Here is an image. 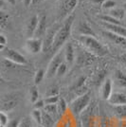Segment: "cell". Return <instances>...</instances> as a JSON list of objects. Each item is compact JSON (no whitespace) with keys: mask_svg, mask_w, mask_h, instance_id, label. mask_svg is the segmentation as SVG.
<instances>
[{"mask_svg":"<svg viewBox=\"0 0 126 127\" xmlns=\"http://www.w3.org/2000/svg\"><path fill=\"white\" fill-rule=\"evenodd\" d=\"M38 21H39L38 15H32L28 19L26 27H25V34L28 38H32L34 36L37 25H38Z\"/></svg>","mask_w":126,"mask_h":127,"instance_id":"30bf717a","label":"cell"},{"mask_svg":"<svg viewBox=\"0 0 126 127\" xmlns=\"http://www.w3.org/2000/svg\"><path fill=\"white\" fill-rule=\"evenodd\" d=\"M108 103L113 106L123 105L126 104V94L122 92H115L112 93L110 98L108 99Z\"/></svg>","mask_w":126,"mask_h":127,"instance_id":"5bb4252c","label":"cell"},{"mask_svg":"<svg viewBox=\"0 0 126 127\" xmlns=\"http://www.w3.org/2000/svg\"><path fill=\"white\" fill-rule=\"evenodd\" d=\"M59 28H60L59 24L56 23V24H54L50 29L47 30L46 34H45V36H44V41H43V51L45 53L50 52V51H51L53 41H54L56 32H58Z\"/></svg>","mask_w":126,"mask_h":127,"instance_id":"5b68a950","label":"cell"},{"mask_svg":"<svg viewBox=\"0 0 126 127\" xmlns=\"http://www.w3.org/2000/svg\"><path fill=\"white\" fill-rule=\"evenodd\" d=\"M37 127H44V126H43L42 124H39V125H37Z\"/></svg>","mask_w":126,"mask_h":127,"instance_id":"f907efd6","label":"cell"},{"mask_svg":"<svg viewBox=\"0 0 126 127\" xmlns=\"http://www.w3.org/2000/svg\"><path fill=\"white\" fill-rule=\"evenodd\" d=\"M78 4V0H62L59 8V18L65 19L69 16Z\"/></svg>","mask_w":126,"mask_h":127,"instance_id":"52a82bcc","label":"cell"},{"mask_svg":"<svg viewBox=\"0 0 126 127\" xmlns=\"http://www.w3.org/2000/svg\"><path fill=\"white\" fill-rule=\"evenodd\" d=\"M85 80H86V77L85 76H82L75 81L73 86H72V90H75L77 92H79L81 89L84 88V83H85Z\"/></svg>","mask_w":126,"mask_h":127,"instance_id":"d4e9b609","label":"cell"},{"mask_svg":"<svg viewBox=\"0 0 126 127\" xmlns=\"http://www.w3.org/2000/svg\"><path fill=\"white\" fill-rule=\"evenodd\" d=\"M102 7L104 9H109V10H112L116 7V2L113 1V0H105L104 2L102 3Z\"/></svg>","mask_w":126,"mask_h":127,"instance_id":"8d00e7d4","label":"cell"},{"mask_svg":"<svg viewBox=\"0 0 126 127\" xmlns=\"http://www.w3.org/2000/svg\"><path fill=\"white\" fill-rule=\"evenodd\" d=\"M112 90H113V83H112L111 79H105L100 90L101 99L104 101H108V99L110 98V96L113 93Z\"/></svg>","mask_w":126,"mask_h":127,"instance_id":"7c38bea8","label":"cell"},{"mask_svg":"<svg viewBox=\"0 0 126 127\" xmlns=\"http://www.w3.org/2000/svg\"><path fill=\"white\" fill-rule=\"evenodd\" d=\"M78 32L81 34V36H95V32L91 29V27L86 23V22H82L80 23L78 27Z\"/></svg>","mask_w":126,"mask_h":127,"instance_id":"ac0fdd59","label":"cell"},{"mask_svg":"<svg viewBox=\"0 0 126 127\" xmlns=\"http://www.w3.org/2000/svg\"><path fill=\"white\" fill-rule=\"evenodd\" d=\"M2 32V30H1V29H0V32Z\"/></svg>","mask_w":126,"mask_h":127,"instance_id":"816d5d0a","label":"cell"},{"mask_svg":"<svg viewBox=\"0 0 126 127\" xmlns=\"http://www.w3.org/2000/svg\"><path fill=\"white\" fill-rule=\"evenodd\" d=\"M75 15L74 13H71L69 16H67L64 21L63 22V24L60 26L58 32H56V35L54 38L52 45V52H58L60 50V48L63 47L65 43L67 42L70 33H71V30H72V25H73V21Z\"/></svg>","mask_w":126,"mask_h":127,"instance_id":"6da1fadb","label":"cell"},{"mask_svg":"<svg viewBox=\"0 0 126 127\" xmlns=\"http://www.w3.org/2000/svg\"><path fill=\"white\" fill-rule=\"evenodd\" d=\"M124 1H125V2H126V0H124Z\"/></svg>","mask_w":126,"mask_h":127,"instance_id":"db71d44e","label":"cell"},{"mask_svg":"<svg viewBox=\"0 0 126 127\" xmlns=\"http://www.w3.org/2000/svg\"><path fill=\"white\" fill-rule=\"evenodd\" d=\"M10 25V15L8 12L0 10V29L5 30Z\"/></svg>","mask_w":126,"mask_h":127,"instance_id":"44dd1931","label":"cell"},{"mask_svg":"<svg viewBox=\"0 0 126 127\" xmlns=\"http://www.w3.org/2000/svg\"><path fill=\"white\" fill-rule=\"evenodd\" d=\"M4 48H5V46L0 45V51H3V50H4Z\"/></svg>","mask_w":126,"mask_h":127,"instance_id":"681fc988","label":"cell"},{"mask_svg":"<svg viewBox=\"0 0 126 127\" xmlns=\"http://www.w3.org/2000/svg\"><path fill=\"white\" fill-rule=\"evenodd\" d=\"M8 122H9V119H8L7 114L4 113V112L0 111V125L1 126H5Z\"/></svg>","mask_w":126,"mask_h":127,"instance_id":"74e56055","label":"cell"},{"mask_svg":"<svg viewBox=\"0 0 126 127\" xmlns=\"http://www.w3.org/2000/svg\"><path fill=\"white\" fill-rule=\"evenodd\" d=\"M32 119L37 123V125L42 123V111L38 109H33L32 111Z\"/></svg>","mask_w":126,"mask_h":127,"instance_id":"f1b7e54d","label":"cell"},{"mask_svg":"<svg viewBox=\"0 0 126 127\" xmlns=\"http://www.w3.org/2000/svg\"><path fill=\"white\" fill-rule=\"evenodd\" d=\"M38 100H39V91L37 89L36 85H33L30 89V101L32 103H34Z\"/></svg>","mask_w":126,"mask_h":127,"instance_id":"4316f807","label":"cell"},{"mask_svg":"<svg viewBox=\"0 0 126 127\" xmlns=\"http://www.w3.org/2000/svg\"><path fill=\"white\" fill-rule=\"evenodd\" d=\"M60 99L59 95L57 96H50V97H46L44 99V102H45V105L46 104H56Z\"/></svg>","mask_w":126,"mask_h":127,"instance_id":"d6a6232c","label":"cell"},{"mask_svg":"<svg viewBox=\"0 0 126 127\" xmlns=\"http://www.w3.org/2000/svg\"><path fill=\"white\" fill-rule=\"evenodd\" d=\"M57 104V109H58V113L60 115H63L65 114V112L67 110V104H66V101L63 98H61L59 99L58 102L56 103Z\"/></svg>","mask_w":126,"mask_h":127,"instance_id":"484cf974","label":"cell"},{"mask_svg":"<svg viewBox=\"0 0 126 127\" xmlns=\"http://www.w3.org/2000/svg\"><path fill=\"white\" fill-rule=\"evenodd\" d=\"M92 107H87L82 114H83V124L84 127H93L95 122V116L93 114Z\"/></svg>","mask_w":126,"mask_h":127,"instance_id":"9a60e30c","label":"cell"},{"mask_svg":"<svg viewBox=\"0 0 126 127\" xmlns=\"http://www.w3.org/2000/svg\"><path fill=\"white\" fill-rule=\"evenodd\" d=\"M106 29L111 32H114L118 35H121L122 37L126 38V28L122 27L121 25H110V24H105Z\"/></svg>","mask_w":126,"mask_h":127,"instance_id":"d6986e66","label":"cell"},{"mask_svg":"<svg viewBox=\"0 0 126 127\" xmlns=\"http://www.w3.org/2000/svg\"><path fill=\"white\" fill-rule=\"evenodd\" d=\"M125 14H126V11H125Z\"/></svg>","mask_w":126,"mask_h":127,"instance_id":"11a10c76","label":"cell"},{"mask_svg":"<svg viewBox=\"0 0 126 127\" xmlns=\"http://www.w3.org/2000/svg\"><path fill=\"white\" fill-rule=\"evenodd\" d=\"M6 44H7V38H6L5 35H3L2 33H0V45L6 46Z\"/></svg>","mask_w":126,"mask_h":127,"instance_id":"ab89813d","label":"cell"},{"mask_svg":"<svg viewBox=\"0 0 126 127\" xmlns=\"http://www.w3.org/2000/svg\"><path fill=\"white\" fill-rule=\"evenodd\" d=\"M102 20L104 21L105 24H110V25H121V21L117 20L116 18L112 17L110 15L102 16Z\"/></svg>","mask_w":126,"mask_h":127,"instance_id":"1f68e13d","label":"cell"},{"mask_svg":"<svg viewBox=\"0 0 126 127\" xmlns=\"http://www.w3.org/2000/svg\"><path fill=\"white\" fill-rule=\"evenodd\" d=\"M109 15L116 18L117 20H120L121 21V20H122L124 18V16H125V11L122 10V9H115L114 8V9L110 10Z\"/></svg>","mask_w":126,"mask_h":127,"instance_id":"cb8c5ba5","label":"cell"},{"mask_svg":"<svg viewBox=\"0 0 126 127\" xmlns=\"http://www.w3.org/2000/svg\"><path fill=\"white\" fill-rule=\"evenodd\" d=\"M5 7V1L4 0H0V10H2Z\"/></svg>","mask_w":126,"mask_h":127,"instance_id":"f6af8a7d","label":"cell"},{"mask_svg":"<svg viewBox=\"0 0 126 127\" xmlns=\"http://www.w3.org/2000/svg\"><path fill=\"white\" fill-rule=\"evenodd\" d=\"M21 101L20 94L17 92L6 93L0 98V111L7 113L12 111Z\"/></svg>","mask_w":126,"mask_h":127,"instance_id":"3957f363","label":"cell"},{"mask_svg":"<svg viewBox=\"0 0 126 127\" xmlns=\"http://www.w3.org/2000/svg\"><path fill=\"white\" fill-rule=\"evenodd\" d=\"M45 107V102L44 100H38L37 101H35L33 103V108L34 109H38V110H42Z\"/></svg>","mask_w":126,"mask_h":127,"instance_id":"f35d334b","label":"cell"},{"mask_svg":"<svg viewBox=\"0 0 126 127\" xmlns=\"http://www.w3.org/2000/svg\"><path fill=\"white\" fill-rule=\"evenodd\" d=\"M43 110L47 112V114H49L50 116H54L58 113L57 104H46Z\"/></svg>","mask_w":126,"mask_h":127,"instance_id":"f546056e","label":"cell"},{"mask_svg":"<svg viewBox=\"0 0 126 127\" xmlns=\"http://www.w3.org/2000/svg\"><path fill=\"white\" fill-rule=\"evenodd\" d=\"M18 127H32V122H31V120H30L29 118L25 117V118L21 119L20 123H19V126Z\"/></svg>","mask_w":126,"mask_h":127,"instance_id":"e575fe53","label":"cell"},{"mask_svg":"<svg viewBox=\"0 0 126 127\" xmlns=\"http://www.w3.org/2000/svg\"><path fill=\"white\" fill-rule=\"evenodd\" d=\"M32 0H23V3L26 7H29V6L32 4Z\"/></svg>","mask_w":126,"mask_h":127,"instance_id":"7bdbcfd3","label":"cell"},{"mask_svg":"<svg viewBox=\"0 0 126 127\" xmlns=\"http://www.w3.org/2000/svg\"><path fill=\"white\" fill-rule=\"evenodd\" d=\"M64 59L67 65H72L75 61V49L71 43L66 42L64 47Z\"/></svg>","mask_w":126,"mask_h":127,"instance_id":"2e32d148","label":"cell"},{"mask_svg":"<svg viewBox=\"0 0 126 127\" xmlns=\"http://www.w3.org/2000/svg\"><path fill=\"white\" fill-rule=\"evenodd\" d=\"M20 121H21L20 119H12V120H10L4 127H18L19 126V123H20Z\"/></svg>","mask_w":126,"mask_h":127,"instance_id":"d590c367","label":"cell"},{"mask_svg":"<svg viewBox=\"0 0 126 127\" xmlns=\"http://www.w3.org/2000/svg\"><path fill=\"white\" fill-rule=\"evenodd\" d=\"M47 16L42 15L39 17V21H38V25H37V29L34 33L35 38H39V39H43V37L45 36L46 32H47Z\"/></svg>","mask_w":126,"mask_h":127,"instance_id":"4fadbf2b","label":"cell"},{"mask_svg":"<svg viewBox=\"0 0 126 127\" xmlns=\"http://www.w3.org/2000/svg\"><path fill=\"white\" fill-rule=\"evenodd\" d=\"M89 1L94 3V4H102L105 0H89Z\"/></svg>","mask_w":126,"mask_h":127,"instance_id":"b9f144b4","label":"cell"},{"mask_svg":"<svg viewBox=\"0 0 126 127\" xmlns=\"http://www.w3.org/2000/svg\"><path fill=\"white\" fill-rule=\"evenodd\" d=\"M114 114L120 120H126V104L114 106Z\"/></svg>","mask_w":126,"mask_h":127,"instance_id":"7402d4cb","label":"cell"},{"mask_svg":"<svg viewBox=\"0 0 126 127\" xmlns=\"http://www.w3.org/2000/svg\"><path fill=\"white\" fill-rule=\"evenodd\" d=\"M41 1H42V0H32V4H33V5H36V4H39Z\"/></svg>","mask_w":126,"mask_h":127,"instance_id":"bcb514c9","label":"cell"},{"mask_svg":"<svg viewBox=\"0 0 126 127\" xmlns=\"http://www.w3.org/2000/svg\"><path fill=\"white\" fill-rule=\"evenodd\" d=\"M102 34L104 35L107 39H109L111 42H113L116 44L117 46H120L121 48H125L126 49V38L122 37L121 35H118L114 32H111L109 31H105L102 32Z\"/></svg>","mask_w":126,"mask_h":127,"instance_id":"8fae6325","label":"cell"},{"mask_svg":"<svg viewBox=\"0 0 126 127\" xmlns=\"http://www.w3.org/2000/svg\"><path fill=\"white\" fill-rule=\"evenodd\" d=\"M114 82L118 86L126 88V74L120 69H117L114 73Z\"/></svg>","mask_w":126,"mask_h":127,"instance_id":"e0dca14e","label":"cell"},{"mask_svg":"<svg viewBox=\"0 0 126 127\" xmlns=\"http://www.w3.org/2000/svg\"><path fill=\"white\" fill-rule=\"evenodd\" d=\"M0 127H4V126H1V125H0Z\"/></svg>","mask_w":126,"mask_h":127,"instance_id":"f5cc1de1","label":"cell"},{"mask_svg":"<svg viewBox=\"0 0 126 127\" xmlns=\"http://www.w3.org/2000/svg\"><path fill=\"white\" fill-rule=\"evenodd\" d=\"M80 41L94 56H104L108 53L107 48L92 36H81Z\"/></svg>","mask_w":126,"mask_h":127,"instance_id":"7a4b0ae2","label":"cell"},{"mask_svg":"<svg viewBox=\"0 0 126 127\" xmlns=\"http://www.w3.org/2000/svg\"><path fill=\"white\" fill-rule=\"evenodd\" d=\"M90 92H86L83 95L78 96L75 100L70 102L69 104V109L75 115H80L89 106L90 104Z\"/></svg>","mask_w":126,"mask_h":127,"instance_id":"277c9868","label":"cell"},{"mask_svg":"<svg viewBox=\"0 0 126 127\" xmlns=\"http://www.w3.org/2000/svg\"><path fill=\"white\" fill-rule=\"evenodd\" d=\"M5 83V80L3 79V77L0 75V85H2V84H4Z\"/></svg>","mask_w":126,"mask_h":127,"instance_id":"c3c4849f","label":"cell"},{"mask_svg":"<svg viewBox=\"0 0 126 127\" xmlns=\"http://www.w3.org/2000/svg\"><path fill=\"white\" fill-rule=\"evenodd\" d=\"M94 58L95 56L93 54H91L90 52H84L83 55L79 58V64L81 63V65L83 66H85L87 64H90L94 62Z\"/></svg>","mask_w":126,"mask_h":127,"instance_id":"ffe728a7","label":"cell"},{"mask_svg":"<svg viewBox=\"0 0 126 127\" xmlns=\"http://www.w3.org/2000/svg\"><path fill=\"white\" fill-rule=\"evenodd\" d=\"M63 53L61 52V51L55 53L54 57L52 58L51 62L48 64V66H47V73H46V76H47V78H51L54 75H56L58 67L63 62Z\"/></svg>","mask_w":126,"mask_h":127,"instance_id":"ba28073f","label":"cell"},{"mask_svg":"<svg viewBox=\"0 0 126 127\" xmlns=\"http://www.w3.org/2000/svg\"><path fill=\"white\" fill-rule=\"evenodd\" d=\"M59 95V87L58 86H51L47 90L46 97H50V96H57Z\"/></svg>","mask_w":126,"mask_h":127,"instance_id":"836d02e7","label":"cell"},{"mask_svg":"<svg viewBox=\"0 0 126 127\" xmlns=\"http://www.w3.org/2000/svg\"><path fill=\"white\" fill-rule=\"evenodd\" d=\"M119 60L121 61V64H125V65H126V54H125V55H122V56H121V57L119 58Z\"/></svg>","mask_w":126,"mask_h":127,"instance_id":"60d3db41","label":"cell"},{"mask_svg":"<svg viewBox=\"0 0 126 127\" xmlns=\"http://www.w3.org/2000/svg\"><path fill=\"white\" fill-rule=\"evenodd\" d=\"M6 2H8L9 4H11V5H15L16 3V0H4Z\"/></svg>","mask_w":126,"mask_h":127,"instance_id":"ee69618b","label":"cell"},{"mask_svg":"<svg viewBox=\"0 0 126 127\" xmlns=\"http://www.w3.org/2000/svg\"><path fill=\"white\" fill-rule=\"evenodd\" d=\"M67 68H68L67 64L65 63V62H63V63L60 64V66L58 67L56 75L60 76V77H62V76H63V75H65L66 74V72H67Z\"/></svg>","mask_w":126,"mask_h":127,"instance_id":"4dcf8cb0","label":"cell"},{"mask_svg":"<svg viewBox=\"0 0 126 127\" xmlns=\"http://www.w3.org/2000/svg\"><path fill=\"white\" fill-rule=\"evenodd\" d=\"M42 124L44 127H52L54 125V121H53L52 116L47 114V112L42 111Z\"/></svg>","mask_w":126,"mask_h":127,"instance_id":"603a6c76","label":"cell"},{"mask_svg":"<svg viewBox=\"0 0 126 127\" xmlns=\"http://www.w3.org/2000/svg\"><path fill=\"white\" fill-rule=\"evenodd\" d=\"M121 127H126V120L121 121Z\"/></svg>","mask_w":126,"mask_h":127,"instance_id":"7dc6e473","label":"cell"},{"mask_svg":"<svg viewBox=\"0 0 126 127\" xmlns=\"http://www.w3.org/2000/svg\"><path fill=\"white\" fill-rule=\"evenodd\" d=\"M45 76H46L45 70L42 68L38 69L36 71V73H35V75H34V84H35V85L41 84V82L45 78Z\"/></svg>","mask_w":126,"mask_h":127,"instance_id":"83f0119b","label":"cell"},{"mask_svg":"<svg viewBox=\"0 0 126 127\" xmlns=\"http://www.w3.org/2000/svg\"><path fill=\"white\" fill-rule=\"evenodd\" d=\"M3 57L7 61H10L11 63L18 64V65H25L28 63L25 56H23L21 53H19L18 51H16L15 49H12V48H4Z\"/></svg>","mask_w":126,"mask_h":127,"instance_id":"8992f818","label":"cell"},{"mask_svg":"<svg viewBox=\"0 0 126 127\" xmlns=\"http://www.w3.org/2000/svg\"><path fill=\"white\" fill-rule=\"evenodd\" d=\"M26 49L32 54H37L43 49V40L39 38H28L25 44Z\"/></svg>","mask_w":126,"mask_h":127,"instance_id":"9c48e42d","label":"cell"}]
</instances>
